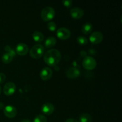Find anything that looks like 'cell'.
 <instances>
[{"mask_svg":"<svg viewBox=\"0 0 122 122\" xmlns=\"http://www.w3.org/2000/svg\"><path fill=\"white\" fill-rule=\"evenodd\" d=\"M77 41L80 45H85L88 44V39L84 36H80L77 37Z\"/></svg>","mask_w":122,"mask_h":122,"instance_id":"ffe728a7","label":"cell"},{"mask_svg":"<svg viewBox=\"0 0 122 122\" xmlns=\"http://www.w3.org/2000/svg\"><path fill=\"white\" fill-rule=\"evenodd\" d=\"M65 122H79L75 119H68L66 120Z\"/></svg>","mask_w":122,"mask_h":122,"instance_id":"cb8c5ba5","label":"cell"},{"mask_svg":"<svg viewBox=\"0 0 122 122\" xmlns=\"http://www.w3.org/2000/svg\"><path fill=\"white\" fill-rule=\"evenodd\" d=\"M70 14L73 19H79L83 17L84 13L82 8H79V7H75L70 10Z\"/></svg>","mask_w":122,"mask_h":122,"instance_id":"4fadbf2b","label":"cell"},{"mask_svg":"<svg viewBox=\"0 0 122 122\" xmlns=\"http://www.w3.org/2000/svg\"><path fill=\"white\" fill-rule=\"evenodd\" d=\"M21 122H30V121L29 119H23L21 120Z\"/></svg>","mask_w":122,"mask_h":122,"instance_id":"d4e9b609","label":"cell"},{"mask_svg":"<svg viewBox=\"0 0 122 122\" xmlns=\"http://www.w3.org/2000/svg\"><path fill=\"white\" fill-rule=\"evenodd\" d=\"M82 65L85 69L88 70H93L97 66V61L93 57H86L82 61Z\"/></svg>","mask_w":122,"mask_h":122,"instance_id":"277c9868","label":"cell"},{"mask_svg":"<svg viewBox=\"0 0 122 122\" xmlns=\"http://www.w3.org/2000/svg\"><path fill=\"white\" fill-rule=\"evenodd\" d=\"M47 27L48 29H49V30L53 32V31L56 30L57 26H56V23L54 22V21H51V22H49L48 23Z\"/></svg>","mask_w":122,"mask_h":122,"instance_id":"44dd1931","label":"cell"},{"mask_svg":"<svg viewBox=\"0 0 122 122\" xmlns=\"http://www.w3.org/2000/svg\"><path fill=\"white\" fill-rule=\"evenodd\" d=\"M44 53V47L39 44L35 45L30 50V56L35 59H38L43 56Z\"/></svg>","mask_w":122,"mask_h":122,"instance_id":"7a4b0ae2","label":"cell"},{"mask_svg":"<svg viewBox=\"0 0 122 122\" xmlns=\"http://www.w3.org/2000/svg\"><path fill=\"white\" fill-rule=\"evenodd\" d=\"M61 55L58 50L51 49L46 52L44 55V59L45 63L50 66H55L60 61Z\"/></svg>","mask_w":122,"mask_h":122,"instance_id":"6da1fadb","label":"cell"},{"mask_svg":"<svg viewBox=\"0 0 122 122\" xmlns=\"http://www.w3.org/2000/svg\"><path fill=\"white\" fill-rule=\"evenodd\" d=\"M5 80V75L3 73H0V83H3Z\"/></svg>","mask_w":122,"mask_h":122,"instance_id":"603a6c76","label":"cell"},{"mask_svg":"<svg viewBox=\"0 0 122 122\" xmlns=\"http://www.w3.org/2000/svg\"><path fill=\"white\" fill-rule=\"evenodd\" d=\"M4 113L5 116L10 119H12L16 116L17 111V109L13 106H7L4 109Z\"/></svg>","mask_w":122,"mask_h":122,"instance_id":"ba28073f","label":"cell"},{"mask_svg":"<svg viewBox=\"0 0 122 122\" xmlns=\"http://www.w3.org/2000/svg\"><path fill=\"white\" fill-rule=\"evenodd\" d=\"M103 35L100 32H94L89 36V41L93 44L101 43L103 40Z\"/></svg>","mask_w":122,"mask_h":122,"instance_id":"5b68a950","label":"cell"},{"mask_svg":"<svg viewBox=\"0 0 122 122\" xmlns=\"http://www.w3.org/2000/svg\"><path fill=\"white\" fill-rule=\"evenodd\" d=\"M16 90V86L13 82H8L4 85L3 88L4 93L7 96L12 95Z\"/></svg>","mask_w":122,"mask_h":122,"instance_id":"8992f818","label":"cell"},{"mask_svg":"<svg viewBox=\"0 0 122 122\" xmlns=\"http://www.w3.org/2000/svg\"><path fill=\"white\" fill-rule=\"evenodd\" d=\"M1 92H2V88H1V86H0V95H1Z\"/></svg>","mask_w":122,"mask_h":122,"instance_id":"4316f807","label":"cell"},{"mask_svg":"<svg viewBox=\"0 0 122 122\" xmlns=\"http://www.w3.org/2000/svg\"><path fill=\"white\" fill-rule=\"evenodd\" d=\"M13 57L11 56V55L9 53H5L2 56V61L4 62V63H10V62H11V61L13 60Z\"/></svg>","mask_w":122,"mask_h":122,"instance_id":"ac0fdd59","label":"cell"},{"mask_svg":"<svg viewBox=\"0 0 122 122\" xmlns=\"http://www.w3.org/2000/svg\"><path fill=\"white\" fill-rule=\"evenodd\" d=\"M56 15V11L52 7H46L42 10L41 16L45 21H48L53 19Z\"/></svg>","mask_w":122,"mask_h":122,"instance_id":"3957f363","label":"cell"},{"mask_svg":"<svg viewBox=\"0 0 122 122\" xmlns=\"http://www.w3.org/2000/svg\"><path fill=\"white\" fill-rule=\"evenodd\" d=\"M93 26L91 23H86L82 26V32L84 34L87 35L88 33H90L91 31L92 30Z\"/></svg>","mask_w":122,"mask_h":122,"instance_id":"9a60e30c","label":"cell"},{"mask_svg":"<svg viewBox=\"0 0 122 122\" xmlns=\"http://www.w3.org/2000/svg\"><path fill=\"white\" fill-rule=\"evenodd\" d=\"M52 76V71L51 68L44 67L41 70L40 73V77L43 81H48L50 79Z\"/></svg>","mask_w":122,"mask_h":122,"instance_id":"9c48e42d","label":"cell"},{"mask_svg":"<svg viewBox=\"0 0 122 122\" xmlns=\"http://www.w3.org/2000/svg\"><path fill=\"white\" fill-rule=\"evenodd\" d=\"M54 106L52 104L49 103H45L42 105L41 107V110L44 114L46 115H51L54 112Z\"/></svg>","mask_w":122,"mask_h":122,"instance_id":"8fae6325","label":"cell"},{"mask_svg":"<svg viewBox=\"0 0 122 122\" xmlns=\"http://www.w3.org/2000/svg\"><path fill=\"white\" fill-rule=\"evenodd\" d=\"M33 122H47V119L45 116L39 114L35 118Z\"/></svg>","mask_w":122,"mask_h":122,"instance_id":"d6986e66","label":"cell"},{"mask_svg":"<svg viewBox=\"0 0 122 122\" xmlns=\"http://www.w3.org/2000/svg\"><path fill=\"white\" fill-rule=\"evenodd\" d=\"M57 42V40L54 37L50 36L46 38V39L45 41V46L47 48H52V46H54Z\"/></svg>","mask_w":122,"mask_h":122,"instance_id":"5bb4252c","label":"cell"},{"mask_svg":"<svg viewBox=\"0 0 122 122\" xmlns=\"http://www.w3.org/2000/svg\"><path fill=\"white\" fill-rule=\"evenodd\" d=\"M57 35L58 38L63 40H66L70 38L71 35V32L66 27H61L57 31Z\"/></svg>","mask_w":122,"mask_h":122,"instance_id":"52a82bcc","label":"cell"},{"mask_svg":"<svg viewBox=\"0 0 122 122\" xmlns=\"http://www.w3.org/2000/svg\"><path fill=\"white\" fill-rule=\"evenodd\" d=\"M29 51V48L24 43H19L16 46V52L19 56H25Z\"/></svg>","mask_w":122,"mask_h":122,"instance_id":"7c38bea8","label":"cell"},{"mask_svg":"<svg viewBox=\"0 0 122 122\" xmlns=\"http://www.w3.org/2000/svg\"><path fill=\"white\" fill-rule=\"evenodd\" d=\"M3 107H4V104L2 103V102H0V110L2 109Z\"/></svg>","mask_w":122,"mask_h":122,"instance_id":"484cf974","label":"cell"},{"mask_svg":"<svg viewBox=\"0 0 122 122\" xmlns=\"http://www.w3.org/2000/svg\"><path fill=\"white\" fill-rule=\"evenodd\" d=\"M32 37H33L35 41L38 42H41L44 39V35L41 32H38V31L34 32V33H33V35H32Z\"/></svg>","mask_w":122,"mask_h":122,"instance_id":"2e32d148","label":"cell"},{"mask_svg":"<svg viewBox=\"0 0 122 122\" xmlns=\"http://www.w3.org/2000/svg\"><path fill=\"white\" fill-rule=\"evenodd\" d=\"M92 120L91 116L86 113L82 114L79 118V122H92Z\"/></svg>","mask_w":122,"mask_h":122,"instance_id":"e0dca14e","label":"cell"},{"mask_svg":"<svg viewBox=\"0 0 122 122\" xmlns=\"http://www.w3.org/2000/svg\"><path fill=\"white\" fill-rule=\"evenodd\" d=\"M63 3L64 5L66 7H70L71 5L72 1L71 0H64V1H63Z\"/></svg>","mask_w":122,"mask_h":122,"instance_id":"7402d4cb","label":"cell"},{"mask_svg":"<svg viewBox=\"0 0 122 122\" xmlns=\"http://www.w3.org/2000/svg\"><path fill=\"white\" fill-rule=\"evenodd\" d=\"M66 74L67 77L69 78L74 79L79 77L81 72L78 68L75 67H71L67 70Z\"/></svg>","mask_w":122,"mask_h":122,"instance_id":"30bf717a","label":"cell"}]
</instances>
